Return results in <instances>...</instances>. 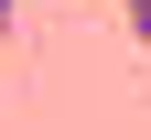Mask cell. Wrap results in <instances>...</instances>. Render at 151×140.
Instances as JSON below:
<instances>
[{"label": "cell", "instance_id": "cell-2", "mask_svg": "<svg viewBox=\"0 0 151 140\" xmlns=\"http://www.w3.org/2000/svg\"><path fill=\"white\" fill-rule=\"evenodd\" d=\"M11 22H22V0H0V43H11Z\"/></svg>", "mask_w": 151, "mask_h": 140}, {"label": "cell", "instance_id": "cell-1", "mask_svg": "<svg viewBox=\"0 0 151 140\" xmlns=\"http://www.w3.org/2000/svg\"><path fill=\"white\" fill-rule=\"evenodd\" d=\"M119 22H129V43H151V0H119Z\"/></svg>", "mask_w": 151, "mask_h": 140}]
</instances>
